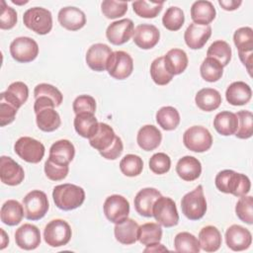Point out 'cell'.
<instances>
[{
    "instance_id": "cell-1",
    "label": "cell",
    "mask_w": 253,
    "mask_h": 253,
    "mask_svg": "<svg viewBox=\"0 0 253 253\" xmlns=\"http://www.w3.org/2000/svg\"><path fill=\"white\" fill-rule=\"evenodd\" d=\"M214 184L218 191L235 197L245 196L251 189L250 179L245 174L229 169L218 172L215 176Z\"/></svg>"
},
{
    "instance_id": "cell-2",
    "label": "cell",
    "mask_w": 253,
    "mask_h": 253,
    "mask_svg": "<svg viewBox=\"0 0 253 253\" xmlns=\"http://www.w3.org/2000/svg\"><path fill=\"white\" fill-rule=\"evenodd\" d=\"M52 199L58 209L72 211L82 206L85 201V192L77 185L61 184L53 188Z\"/></svg>"
},
{
    "instance_id": "cell-3",
    "label": "cell",
    "mask_w": 253,
    "mask_h": 253,
    "mask_svg": "<svg viewBox=\"0 0 253 253\" xmlns=\"http://www.w3.org/2000/svg\"><path fill=\"white\" fill-rule=\"evenodd\" d=\"M181 209L184 215L190 220H198L205 215L207 211V201L202 185H199L182 198Z\"/></svg>"
},
{
    "instance_id": "cell-4",
    "label": "cell",
    "mask_w": 253,
    "mask_h": 253,
    "mask_svg": "<svg viewBox=\"0 0 253 253\" xmlns=\"http://www.w3.org/2000/svg\"><path fill=\"white\" fill-rule=\"evenodd\" d=\"M24 25L38 35H46L52 29V16L49 10L42 7L28 9L23 16Z\"/></svg>"
},
{
    "instance_id": "cell-5",
    "label": "cell",
    "mask_w": 253,
    "mask_h": 253,
    "mask_svg": "<svg viewBox=\"0 0 253 253\" xmlns=\"http://www.w3.org/2000/svg\"><path fill=\"white\" fill-rule=\"evenodd\" d=\"M25 217L29 220H39L42 218L48 211L49 204L44 192L33 190L23 199Z\"/></svg>"
},
{
    "instance_id": "cell-6",
    "label": "cell",
    "mask_w": 253,
    "mask_h": 253,
    "mask_svg": "<svg viewBox=\"0 0 253 253\" xmlns=\"http://www.w3.org/2000/svg\"><path fill=\"white\" fill-rule=\"evenodd\" d=\"M152 216L164 227H173L178 224L179 214L175 202L169 197L160 196L152 208Z\"/></svg>"
},
{
    "instance_id": "cell-7",
    "label": "cell",
    "mask_w": 253,
    "mask_h": 253,
    "mask_svg": "<svg viewBox=\"0 0 253 253\" xmlns=\"http://www.w3.org/2000/svg\"><path fill=\"white\" fill-rule=\"evenodd\" d=\"M71 235L72 231L70 225L60 218L50 220L43 230L44 241L50 247L66 245L70 241Z\"/></svg>"
},
{
    "instance_id": "cell-8",
    "label": "cell",
    "mask_w": 253,
    "mask_h": 253,
    "mask_svg": "<svg viewBox=\"0 0 253 253\" xmlns=\"http://www.w3.org/2000/svg\"><path fill=\"white\" fill-rule=\"evenodd\" d=\"M183 142L191 151L205 152L211 147L212 136L205 126H193L184 132Z\"/></svg>"
},
{
    "instance_id": "cell-9",
    "label": "cell",
    "mask_w": 253,
    "mask_h": 253,
    "mask_svg": "<svg viewBox=\"0 0 253 253\" xmlns=\"http://www.w3.org/2000/svg\"><path fill=\"white\" fill-rule=\"evenodd\" d=\"M15 153L24 161L29 163H39L44 156V145L30 136L20 137L14 144Z\"/></svg>"
},
{
    "instance_id": "cell-10",
    "label": "cell",
    "mask_w": 253,
    "mask_h": 253,
    "mask_svg": "<svg viewBox=\"0 0 253 253\" xmlns=\"http://www.w3.org/2000/svg\"><path fill=\"white\" fill-rule=\"evenodd\" d=\"M132 70L133 60L127 52L124 50L113 51L107 65L109 75L115 79L124 80L131 74Z\"/></svg>"
},
{
    "instance_id": "cell-11",
    "label": "cell",
    "mask_w": 253,
    "mask_h": 253,
    "mask_svg": "<svg viewBox=\"0 0 253 253\" xmlns=\"http://www.w3.org/2000/svg\"><path fill=\"white\" fill-rule=\"evenodd\" d=\"M10 53L18 62H31L39 54V45L35 40L29 37H19L11 42Z\"/></svg>"
},
{
    "instance_id": "cell-12",
    "label": "cell",
    "mask_w": 253,
    "mask_h": 253,
    "mask_svg": "<svg viewBox=\"0 0 253 253\" xmlns=\"http://www.w3.org/2000/svg\"><path fill=\"white\" fill-rule=\"evenodd\" d=\"M103 209L107 219L116 224L127 218L129 203L121 195H112L106 199Z\"/></svg>"
},
{
    "instance_id": "cell-13",
    "label": "cell",
    "mask_w": 253,
    "mask_h": 253,
    "mask_svg": "<svg viewBox=\"0 0 253 253\" xmlns=\"http://www.w3.org/2000/svg\"><path fill=\"white\" fill-rule=\"evenodd\" d=\"M134 32V25L130 19H122L111 23L106 30L108 41L115 45H121L129 41Z\"/></svg>"
},
{
    "instance_id": "cell-14",
    "label": "cell",
    "mask_w": 253,
    "mask_h": 253,
    "mask_svg": "<svg viewBox=\"0 0 253 253\" xmlns=\"http://www.w3.org/2000/svg\"><path fill=\"white\" fill-rule=\"evenodd\" d=\"M25 178L24 169L20 164L9 156L0 158V179L1 182L8 186H17Z\"/></svg>"
},
{
    "instance_id": "cell-15",
    "label": "cell",
    "mask_w": 253,
    "mask_h": 253,
    "mask_svg": "<svg viewBox=\"0 0 253 253\" xmlns=\"http://www.w3.org/2000/svg\"><path fill=\"white\" fill-rule=\"evenodd\" d=\"M113 50L105 43L92 44L86 52V63L94 71H105Z\"/></svg>"
},
{
    "instance_id": "cell-16",
    "label": "cell",
    "mask_w": 253,
    "mask_h": 253,
    "mask_svg": "<svg viewBox=\"0 0 253 253\" xmlns=\"http://www.w3.org/2000/svg\"><path fill=\"white\" fill-rule=\"evenodd\" d=\"M225 242L233 251H243L252 243L251 232L238 224H232L225 231Z\"/></svg>"
},
{
    "instance_id": "cell-17",
    "label": "cell",
    "mask_w": 253,
    "mask_h": 253,
    "mask_svg": "<svg viewBox=\"0 0 253 253\" xmlns=\"http://www.w3.org/2000/svg\"><path fill=\"white\" fill-rule=\"evenodd\" d=\"M15 241L21 249L34 250L41 244V231L36 225L25 223L16 230Z\"/></svg>"
},
{
    "instance_id": "cell-18",
    "label": "cell",
    "mask_w": 253,
    "mask_h": 253,
    "mask_svg": "<svg viewBox=\"0 0 253 253\" xmlns=\"http://www.w3.org/2000/svg\"><path fill=\"white\" fill-rule=\"evenodd\" d=\"M133 42L141 49H150L154 47L160 39L159 30L151 24L138 25L132 35Z\"/></svg>"
},
{
    "instance_id": "cell-19",
    "label": "cell",
    "mask_w": 253,
    "mask_h": 253,
    "mask_svg": "<svg viewBox=\"0 0 253 253\" xmlns=\"http://www.w3.org/2000/svg\"><path fill=\"white\" fill-rule=\"evenodd\" d=\"M57 20L61 27L68 31H78L86 24V16L82 10L68 6L61 8L57 15Z\"/></svg>"
},
{
    "instance_id": "cell-20",
    "label": "cell",
    "mask_w": 253,
    "mask_h": 253,
    "mask_svg": "<svg viewBox=\"0 0 253 253\" xmlns=\"http://www.w3.org/2000/svg\"><path fill=\"white\" fill-rule=\"evenodd\" d=\"M211 36V28L210 25L201 26L192 23L184 33V40L190 48L200 49L207 43Z\"/></svg>"
},
{
    "instance_id": "cell-21",
    "label": "cell",
    "mask_w": 253,
    "mask_h": 253,
    "mask_svg": "<svg viewBox=\"0 0 253 253\" xmlns=\"http://www.w3.org/2000/svg\"><path fill=\"white\" fill-rule=\"evenodd\" d=\"M160 196L161 193L155 188H144L140 190L133 201L137 213L145 217H151L153 205Z\"/></svg>"
},
{
    "instance_id": "cell-22",
    "label": "cell",
    "mask_w": 253,
    "mask_h": 253,
    "mask_svg": "<svg viewBox=\"0 0 253 253\" xmlns=\"http://www.w3.org/2000/svg\"><path fill=\"white\" fill-rule=\"evenodd\" d=\"M176 172L182 180L192 182L200 177L202 173V164L198 158L187 155L178 160Z\"/></svg>"
},
{
    "instance_id": "cell-23",
    "label": "cell",
    "mask_w": 253,
    "mask_h": 253,
    "mask_svg": "<svg viewBox=\"0 0 253 253\" xmlns=\"http://www.w3.org/2000/svg\"><path fill=\"white\" fill-rule=\"evenodd\" d=\"M162 140L161 131L152 125H145L139 128L136 136L138 146L145 151H152L157 148Z\"/></svg>"
},
{
    "instance_id": "cell-24",
    "label": "cell",
    "mask_w": 253,
    "mask_h": 253,
    "mask_svg": "<svg viewBox=\"0 0 253 253\" xmlns=\"http://www.w3.org/2000/svg\"><path fill=\"white\" fill-rule=\"evenodd\" d=\"M74 155L75 148L72 142L67 139H60L50 146L48 159L60 165H68L73 160Z\"/></svg>"
},
{
    "instance_id": "cell-25",
    "label": "cell",
    "mask_w": 253,
    "mask_h": 253,
    "mask_svg": "<svg viewBox=\"0 0 253 253\" xmlns=\"http://www.w3.org/2000/svg\"><path fill=\"white\" fill-rule=\"evenodd\" d=\"M216 11L210 1L200 0L193 3L191 7V18L194 24L201 26L210 25L215 18Z\"/></svg>"
},
{
    "instance_id": "cell-26",
    "label": "cell",
    "mask_w": 253,
    "mask_h": 253,
    "mask_svg": "<svg viewBox=\"0 0 253 253\" xmlns=\"http://www.w3.org/2000/svg\"><path fill=\"white\" fill-rule=\"evenodd\" d=\"M29 97V88L27 84L22 81H16L9 85L5 92L0 94V100H3L16 109H19L26 103Z\"/></svg>"
},
{
    "instance_id": "cell-27",
    "label": "cell",
    "mask_w": 253,
    "mask_h": 253,
    "mask_svg": "<svg viewBox=\"0 0 253 253\" xmlns=\"http://www.w3.org/2000/svg\"><path fill=\"white\" fill-rule=\"evenodd\" d=\"M139 225L132 218H126L123 221L116 223L114 233L116 239L125 245H130L137 241Z\"/></svg>"
},
{
    "instance_id": "cell-28",
    "label": "cell",
    "mask_w": 253,
    "mask_h": 253,
    "mask_svg": "<svg viewBox=\"0 0 253 253\" xmlns=\"http://www.w3.org/2000/svg\"><path fill=\"white\" fill-rule=\"evenodd\" d=\"M252 97V90L248 84L243 81H236L231 83L226 91V101L232 106H242L247 104Z\"/></svg>"
},
{
    "instance_id": "cell-29",
    "label": "cell",
    "mask_w": 253,
    "mask_h": 253,
    "mask_svg": "<svg viewBox=\"0 0 253 253\" xmlns=\"http://www.w3.org/2000/svg\"><path fill=\"white\" fill-rule=\"evenodd\" d=\"M163 58H164V66L166 70L173 76L184 72L189 62L187 53L180 48L170 49L163 56Z\"/></svg>"
},
{
    "instance_id": "cell-30",
    "label": "cell",
    "mask_w": 253,
    "mask_h": 253,
    "mask_svg": "<svg viewBox=\"0 0 253 253\" xmlns=\"http://www.w3.org/2000/svg\"><path fill=\"white\" fill-rule=\"evenodd\" d=\"M116 136L112 126L105 123H99L97 131L89 138V143L93 148L101 152L108 149L113 144Z\"/></svg>"
},
{
    "instance_id": "cell-31",
    "label": "cell",
    "mask_w": 253,
    "mask_h": 253,
    "mask_svg": "<svg viewBox=\"0 0 253 253\" xmlns=\"http://www.w3.org/2000/svg\"><path fill=\"white\" fill-rule=\"evenodd\" d=\"M25 214L24 207L16 200H8L1 207V221L9 226L19 224Z\"/></svg>"
},
{
    "instance_id": "cell-32",
    "label": "cell",
    "mask_w": 253,
    "mask_h": 253,
    "mask_svg": "<svg viewBox=\"0 0 253 253\" xmlns=\"http://www.w3.org/2000/svg\"><path fill=\"white\" fill-rule=\"evenodd\" d=\"M195 102L198 108L205 112L216 110L221 104L220 93L212 88H203L196 94Z\"/></svg>"
},
{
    "instance_id": "cell-33",
    "label": "cell",
    "mask_w": 253,
    "mask_h": 253,
    "mask_svg": "<svg viewBox=\"0 0 253 253\" xmlns=\"http://www.w3.org/2000/svg\"><path fill=\"white\" fill-rule=\"evenodd\" d=\"M73 125L80 136L89 139L97 131L99 122L92 113H80L75 116Z\"/></svg>"
},
{
    "instance_id": "cell-34",
    "label": "cell",
    "mask_w": 253,
    "mask_h": 253,
    "mask_svg": "<svg viewBox=\"0 0 253 253\" xmlns=\"http://www.w3.org/2000/svg\"><path fill=\"white\" fill-rule=\"evenodd\" d=\"M36 122L38 127L45 132L54 131L61 125L59 114L51 107L43 108L38 112L36 114Z\"/></svg>"
},
{
    "instance_id": "cell-35",
    "label": "cell",
    "mask_w": 253,
    "mask_h": 253,
    "mask_svg": "<svg viewBox=\"0 0 253 253\" xmlns=\"http://www.w3.org/2000/svg\"><path fill=\"white\" fill-rule=\"evenodd\" d=\"M213 126L215 130L224 136L235 134L238 126V120L234 113L222 111L214 117Z\"/></svg>"
},
{
    "instance_id": "cell-36",
    "label": "cell",
    "mask_w": 253,
    "mask_h": 253,
    "mask_svg": "<svg viewBox=\"0 0 253 253\" xmlns=\"http://www.w3.org/2000/svg\"><path fill=\"white\" fill-rule=\"evenodd\" d=\"M221 234L213 225H208L201 229L199 242L201 248L206 252H215L221 245Z\"/></svg>"
},
{
    "instance_id": "cell-37",
    "label": "cell",
    "mask_w": 253,
    "mask_h": 253,
    "mask_svg": "<svg viewBox=\"0 0 253 253\" xmlns=\"http://www.w3.org/2000/svg\"><path fill=\"white\" fill-rule=\"evenodd\" d=\"M162 238V228L159 223L146 222L138 227L137 240L142 245H150L160 242Z\"/></svg>"
},
{
    "instance_id": "cell-38",
    "label": "cell",
    "mask_w": 253,
    "mask_h": 253,
    "mask_svg": "<svg viewBox=\"0 0 253 253\" xmlns=\"http://www.w3.org/2000/svg\"><path fill=\"white\" fill-rule=\"evenodd\" d=\"M156 122L163 129L173 130L180 124L179 112L171 106L162 107L156 113Z\"/></svg>"
},
{
    "instance_id": "cell-39",
    "label": "cell",
    "mask_w": 253,
    "mask_h": 253,
    "mask_svg": "<svg viewBox=\"0 0 253 253\" xmlns=\"http://www.w3.org/2000/svg\"><path fill=\"white\" fill-rule=\"evenodd\" d=\"M201 76L208 82H216L223 74V66L212 57H206L200 67Z\"/></svg>"
},
{
    "instance_id": "cell-40",
    "label": "cell",
    "mask_w": 253,
    "mask_h": 253,
    "mask_svg": "<svg viewBox=\"0 0 253 253\" xmlns=\"http://www.w3.org/2000/svg\"><path fill=\"white\" fill-rule=\"evenodd\" d=\"M174 247L177 252L199 253L201 250L199 239L187 231L180 232L175 236Z\"/></svg>"
},
{
    "instance_id": "cell-41",
    "label": "cell",
    "mask_w": 253,
    "mask_h": 253,
    "mask_svg": "<svg viewBox=\"0 0 253 253\" xmlns=\"http://www.w3.org/2000/svg\"><path fill=\"white\" fill-rule=\"evenodd\" d=\"M231 54L232 51L230 45L221 40L213 42L207 51V57H212L216 59L222 66H226L229 63Z\"/></svg>"
},
{
    "instance_id": "cell-42",
    "label": "cell",
    "mask_w": 253,
    "mask_h": 253,
    "mask_svg": "<svg viewBox=\"0 0 253 253\" xmlns=\"http://www.w3.org/2000/svg\"><path fill=\"white\" fill-rule=\"evenodd\" d=\"M185 22V15L181 8L176 6L169 7L162 17L163 26L172 32L178 31L182 28Z\"/></svg>"
},
{
    "instance_id": "cell-43",
    "label": "cell",
    "mask_w": 253,
    "mask_h": 253,
    "mask_svg": "<svg viewBox=\"0 0 253 253\" xmlns=\"http://www.w3.org/2000/svg\"><path fill=\"white\" fill-rule=\"evenodd\" d=\"M233 42L238 52L253 51V30L250 27L237 29L233 35Z\"/></svg>"
},
{
    "instance_id": "cell-44",
    "label": "cell",
    "mask_w": 253,
    "mask_h": 253,
    "mask_svg": "<svg viewBox=\"0 0 253 253\" xmlns=\"http://www.w3.org/2000/svg\"><path fill=\"white\" fill-rule=\"evenodd\" d=\"M120 169L125 176L135 177L142 172L143 161L138 155L126 154L120 162Z\"/></svg>"
},
{
    "instance_id": "cell-45",
    "label": "cell",
    "mask_w": 253,
    "mask_h": 253,
    "mask_svg": "<svg viewBox=\"0 0 253 253\" xmlns=\"http://www.w3.org/2000/svg\"><path fill=\"white\" fill-rule=\"evenodd\" d=\"M164 2H149V1H134L132 2L133 12L141 18H155L162 10Z\"/></svg>"
},
{
    "instance_id": "cell-46",
    "label": "cell",
    "mask_w": 253,
    "mask_h": 253,
    "mask_svg": "<svg viewBox=\"0 0 253 253\" xmlns=\"http://www.w3.org/2000/svg\"><path fill=\"white\" fill-rule=\"evenodd\" d=\"M238 120V126L235 132L237 138L247 139L253 134V115L250 111H239L235 114Z\"/></svg>"
},
{
    "instance_id": "cell-47",
    "label": "cell",
    "mask_w": 253,
    "mask_h": 253,
    "mask_svg": "<svg viewBox=\"0 0 253 253\" xmlns=\"http://www.w3.org/2000/svg\"><path fill=\"white\" fill-rule=\"evenodd\" d=\"M150 75L153 82L160 86L168 84L173 78V75L170 74L164 66L163 56L157 57L152 61L150 65Z\"/></svg>"
},
{
    "instance_id": "cell-48",
    "label": "cell",
    "mask_w": 253,
    "mask_h": 253,
    "mask_svg": "<svg viewBox=\"0 0 253 253\" xmlns=\"http://www.w3.org/2000/svg\"><path fill=\"white\" fill-rule=\"evenodd\" d=\"M236 203L235 212L237 217L247 223H253V197L252 196H242Z\"/></svg>"
},
{
    "instance_id": "cell-49",
    "label": "cell",
    "mask_w": 253,
    "mask_h": 253,
    "mask_svg": "<svg viewBox=\"0 0 253 253\" xmlns=\"http://www.w3.org/2000/svg\"><path fill=\"white\" fill-rule=\"evenodd\" d=\"M101 10L107 19H117L126 13L127 3L125 1L105 0L101 4Z\"/></svg>"
},
{
    "instance_id": "cell-50",
    "label": "cell",
    "mask_w": 253,
    "mask_h": 253,
    "mask_svg": "<svg viewBox=\"0 0 253 253\" xmlns=\"http://www.w3.org/2000/svg\"><path fill=\"white\" fill-rule=\"evenodd\" d=\"M34 96H35V99L40 97V96L48 97L54 102L56 107L60 106V104L62 103V100H63V96H62L61 92L56 87H54L53 85H50V84H47V83L38 84L35 87Z\"/></svg>"
},
{
    "instance_id": "cell-51",
    "label": "cell",
    "mask_w": 253,
    "mask_h": 253,
    "mask_svg": "<svg viewBox=\"0 0 253 253\" xmlns=\"http://www.w3.org/2000/svg\"><path fill=\"white\" fill-rule=\"evenodd\" d=\"M171 167L170 157L163 152H158L153 154L149 159V169L158 175L167 173Z\"/></svg>"
},
{
    "instance_id": "cell-52",
    "label": "cell",
    "mask_w": 253,
    "mask_h": 253,
    "mask_svg": "<svg viewBox=\"0 0 253 253\" xmlns=\"http://www.w3.org/2000/svg\"><path fill=\"white\" fill-rule=\"evenodd\" d=\"M68 171H69L68 165L57 164L48 158L44 163V173L46 177L51 181L63 180L64 178H66Z\"/></svg>"
},
{
    "instance_id": "cell-53",
    "label": "cell",
    "mask_w": 253,
    "mask_h": 253,
    "mask_svg": "<svg viewBox=\"0 0 253 253\" xmlns=\"http://www.w3.org/2000/svg\"><path fill=\"white\" fill-rule=\"evenodd\" d=\"M75 115L80 113H92L96 111V101L90 95H80L75 98L72 104Z\"/></svg>"
},
{
    "instance_id": "cell-54",
    "label": "cell",
    "mask_w": 253,
    "mask_h": 253,
    "mask_svg": "<svg viewBox=\"0 0 253 253\" xmlns=\"http://www.w3.org/2000/svg\"><path fill=\"white\" fill-rule=\"evenodd\" d=\"M0 28L2 30H10L17 24V12L12 7L8 6L4 0L1 1Z\"/></svg>"
},
{
    "instance_id": "cell-55",
    "label": "cell",
    "mask_w": 253,
    "mask_h": 253,
    "mask_svg": "<svg viewBox=\"0 0 253 253\" xmlns=\"http://www.w3.org/2000/svg\"><path fill=\"white\" fill-rule=\"evenodd\" d=\"M18 109L11 104L0 100V126H5L14 122Z\"/></svg>"
},
{
    "instance_id": "cell-56",
    "label": "cell",
    "mask_w": 253,
    "mask_h": 253,
    "mask_svg": "<svg viewBox=\"0 0 253 253\" xmlns=\"http://www.w3.org/2000/svg\"><path fill=\"white\" fill-rule=\"evenodd\" d=\"M124 149V144L123 141L121 139V137H119L118 135L116 136L113 144L106 150L99 152L101 156H103L104 158L108 159V160H115L117 159L123 152Z\"/></svg>"
},
{
    "instance_id": "cell-57",
    "label": "cell",
    "mask_w": 253,
    "mask_h": 253,
    "mask_svg": "<svg viewBox=\"0 0 253 253\" xmlns=\"http://www.w3.org/2000/svg\"><path fill=\"white\" fill-rule=\"evenodd\" d=\"M218 4L221 6V8L223 10H226V11H233V10H236L241 4H242V1L238 0H218Z\"/></svg>"
},
{
    "instance_id": "cell-58",
    "label": "cell",
    "mask_w": 253,
    "mask_h": 253,
    "mask_svg": "<svg viewBox=\"0 0 253 253\" xmlns=\"http://www.w3.org/2000/svg\"><path fill=\"white\" fill-rule=\"evenodd\" d=\"M160 251H168V249L164 247L163 244H160L159 242L147 245V247L144 249V252H160Z\"/></svg>"
},
{
    "instance_id": "cell-59",
    "label": "cell",
    "mask_w": 253,
    "mask_h": 253,
    "mask_svg": "<svg viewBox=\"0 0 253 253\" xmlns=\"http://www.w3.org/2000/svg\"><path fill=\"white\" fill-rule=\"evenodd\" d=\"M1 233H2V241H1V246H0V249H4L8 243H9V238L7 237L5 231L3 230V228H1Z\"/></svg>"
},
{
    "instance_id": "cell-60",
    "label": "cell",
    "mask_w": 253,
    "mask_h": 253,
    "mask_svg": "<svg viewBox=\"0 0 253 253\" xmlns=\"http://www.w3.org/2000/svg\"><path fill=\"white\" fill-rule=\"evenodd\" d=\"M12 2H13L14 4H26V3H28V1H24V2H17V1H15V0H12Z\"/></svg>"
}]
</instances>
